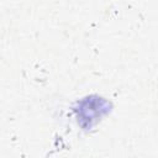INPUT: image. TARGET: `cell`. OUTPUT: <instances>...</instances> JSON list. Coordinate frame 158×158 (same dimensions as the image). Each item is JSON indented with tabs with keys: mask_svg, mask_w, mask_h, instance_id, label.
Instances as JSON below:
<instances>
[{
	"mask_svg": "<svg viewBox=\"0 0 158 158\" xmlns=\"http://www.w3.org/2000/svg\"><path fill=\"white\" fill-rule=\"evenodd\" d=\"M111 111V102L100 95H86L79 99L74 107V117L78 127L90 131L99 125Z\"/></svg>",
	"mask_w": 158,
	"mask_h": 158,
	"instance_id": "cell-1",
	"label": "cell"
}]
</instances>
